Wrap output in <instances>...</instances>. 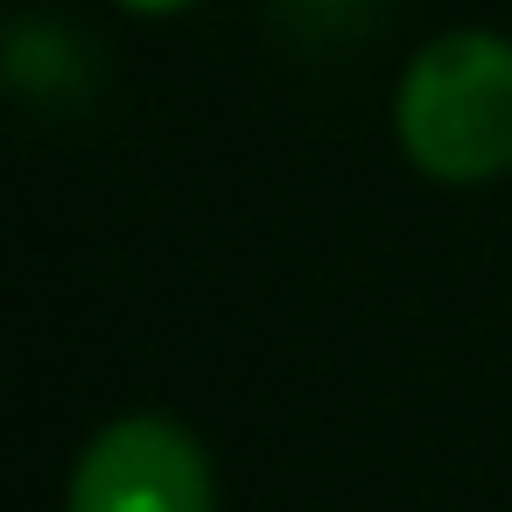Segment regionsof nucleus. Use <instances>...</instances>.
Instances as JSON below:
<instances>
[{
  "label": "nucleus",
  "mask_w": 512,
  "mask_h": 512,
  "mask_svg": "<svg viewBox=\"0 0 512 512\" xmlns=\"http://www.w3.org/2000/svg\"><path fill=\"white\" fill-rule=\"evenodd\" d=\"M400 155L428 183H491L512 169V43L449 29L414 50L393 99Z\"/></svg>",
  "instance_id": "obj_1"
},
{
  "label": "nucleus",
  "mask_w": 512,
  "mask_h": 512,
  "mask_svg": "<svg viewBox=\"0 0 512 512\" xmlns=\"http://www.w3.org/2000/svg\"><path fill=\"white\" fill-rule=\"evenodd\" d=\"M64 512H218L211 456L169 414L106 421L71 470Z\"/></svg>",
  "instance_id": "obj_2"
},
{
  "label": "nucleus",
  "mask_w": 512,
  "mask_h": 512,
  "mask_svg": "<svg viewBox=\"0 0 512 512\" xmlns=\"http://www.w3.org/2000/svg\"><path fill=\"white\" fill-rule=\"evenodd\" d=\"M85 78H92V64H85V43L71 29L36 22V15H22L8 29V85L22 99H78Z\"/></svg>",
  "instance_id": "obj_3"
},
{
  "label": "nucleus",
  "mask_w": 512,
  "mask_h": 512,
  "mask_svg": "<svg viewBox=\"0 0 512 512\" xmlns=\"http://www.w3.org/2000/svg\"><path fill=\"white\" fill-rule=\"evenodd\" d=\"M281 8V22L288 29H302V36H330V29H351L372 0H274Z\"/></svg>",
  "instance_id": "obj_4"
},
{
  "label": "nucleus",
  "mask_w": 512,
  "mask_h": 512,
  "mask_svg": "<svg viewBox=\"0 0 512 512\" xmlns=\"http://www.w3.org/2000/svg\"><path fill=\"white\" fill-rule=\"evenodd\" d=\"M127 15H183V8H197V0H120Z\"/></svg>",
  "instance_id": "obj_5"
}]
</instances>
